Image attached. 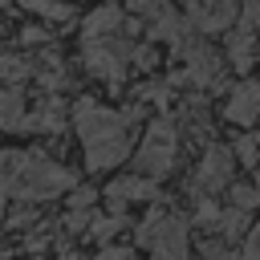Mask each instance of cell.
Listing matches in <instances>:
<instances>
[{
    "mask_svg": "<svg viewBox=\"0 0 260 260\" xmlns=\"http://www.w3.org/2000/svg\"><path fill=\"white\" fill-rule=\"evenodd\" d=\"M175 158H179V126H175L171 118L150 122L146 134H142V142H138V150H134V167H138V175H146V179H162V175L175 171Z\"/></svg>",
    "mask_w": 260,
    "mask_h": 260,
    "instance_id": "4",
    "label": "cell"
},
{
    "mask_svg": "<svg viewBox=\"0 0 260 260\" xmlns=\"http://www.w3.org/2000/svg\"><path fill=\"white\" fill-rule=\"evenodd\" d=\"M122 24H126V20H122V12H118L114 4L93 8V12L81 20V41H106V37H118Z\"/></svg>",
    "mask_w": 260,
    "mask_h": 260,
    "instance_id": "12",
    "label": "cell"
},
{
    "mask_svg": "<svg viewBox=\"0 0 260 260\" xmlns=\"http://www.w3.org/2000/svg\"><path fill=\"white\" fill-rule=\"evenodd\" d=\"M130 53L134 45H126L122 37H106V41H85L81 45V57H85V69L110 85H118L126 77V65H130Z\"/></svg>",
    "mask_w": 260,
    "mask_h": 260,
    "instance_id": "6",
    "label": "cell"
},
{
    "mask_svg": "<svg viewBox=\"0 0 260 260\" xmlns=\"http://www.w3.org/2000/svg\"><path fill=\"white\" fill-rule=\"evenodd\" d=\"M236 260H260V248L252 244V240H244V248H240V256Z\"/></svg>",
    "mask_w": 260,
    "mask_h": 260,
    "instance_id": "26",
    "label": "cell"
},
{
    "mask_svg": "<svg viewBox=\"0 0 260 260\" xmlns=\"http://www.w3.org/2000/svg\"><path fill=\"white\" fill-rule=\"evenodd\" d=\"M0 183H4L8 195L32 203V199H53V195L69 191L73 187V175L61 162L45 158V154H12L0 167Z\"/></svg>",
    "mask_w": 260,
    "mask_h": 260,
    "instance_id": "2",
    "label": "cell"
},
{
    "mask_svg": "<svg viewBox=\"0 0 260 260\" xmlns=\"http://www.w3.org/2000/svg\"><path fill=\"white\" fill-rule=\"evenodd\" d=\"M130 122H134V110L118 114V110H106L89 98H81L73 106V126H77L89 171H110L130 154V138H134Z\"/></svg>",
    "mask_w": 260,
    "mask_h": 260,
    "instance_id": "1",
    "label": "cell"
},
{
    "mask_svg": "<svg viewBox=\"0 0 260 260\" xmlns=\"http://www.w3.org/2000/svg\"><path fill=\"white\" fill-rule=\"evenodd\" d=\"M211 228L219 232V240H223V244H232V240H240V236H244V228H248V211L228 207V211H219V219H215Z\"/></svg>",
    "mask_w": 260,
    "mask_h": 260,
    "instance_id": "15",
    "label": "cell"
},
{
    "mask_svg": "<svg viewBox=\"0 0 260 260\" xmlns=\"http://www.w3.org/2000/svg\"><path fill=\"white\" fill-rule=\"evenodd\" d=\"M256 203H260V191H256V187H232V207L252 211Z\"/></svg>",
    "mask_w": 260,
    "mask_h": 260,
    "instance_id": "21",
    "label": "cell"
},
{
    "mask_svg": "<svg viewBox=\"0 0 260 260\" xmlns=\"http://www.w3.org/2000/svg\"><path fill=\"white\" fill-rule=\"evenodd\" d=\"M98 260H134V252L130 248H102Z\"/></svg>",
    "mask_w": 260,
    "mask_h": 260,
    "instance_id": "25",
    "label": "cell"
},
{
    "mask_svg": "<svg viewBox=\"0 0 260 260\" xmlns=\"http://www.w3.org/2000/svg\"><path fill=\"white\" fill-rule=\"evenodd\" d=\"M118 228H122V215H106V219H89V236L93 240H110V236H118Z\"/></svg>",
    "mask_w": 260,
    "mask_h": 260,
    "instance_id": "20",
    "label": "cell"
},
{
    "mask_svg": "<svg viewBox=\"0 0 260 260\" xmlns=\"http://www.w3.org/2000/svg\"><path fill=\"white\" fill-rule=\"evenodd\" d=\"M240 24H248V28H260V0H248V4H240Z\"/></svg>",
    "mask_w": 260,
    "mask_h": 260,
    "instance_id": "22",
    "label": "cell"
},
{
    "mask_svg": "<svg viewBox=\"0 0 260 260\" xmlns=\"http://www.w3.org/2000/svg\"><path fill=\"white\" fill-rule=\"evenodd\" d=\"M256 57H260V41H256V28H248V24H236V28L228 32V53H223V61H228L232 69L248 73V69L256 65Z\"/></svg>",
    "mask_w": 260,
    "mask_h": 260,
    "instance_id": "11",
    "label": "cell"
},
{
    "mask_svg": "<svg viewBox=\"0 0 260 260\" xmlns=\"http://www.w3.org/2000/svg\"><path fill=\"white\" fill-rule=\"evenodd\" d=\"M232 171H236V154L219 142H211L203 150V158L195 162V175H191V195L195 199H211L215 191L232 187Z\"/></svg>",
    "mask_w": 260,
    "mask_h": 260,
    "instance_id": "7",
    "label": "cell"
},
{
    "mask_svg": "<svg viewBox=\"0 0 260 260\" xmlns=\"http://www.w3.org/2000/svg\"><path fill=\"white\" fill-rule=\"evenodd\" d=\"M130 12H134V16H142V20H146V28H154V24H162L175 8H171L167 0H130Z\"/></svg>",
    "mask_w": 260,
    "mask_h": 260,
    "instance_id": "17",
    "label": "cell"
},
{
    "mask_svg": "<svg viewBox=\"0 0 260 260\" xmlns=\"http://www.w3.org/2000/svg\"><path fill=\"white\" fill-rule=\"evenodd\" d=\"M203 260H232V252H228L223 240H207L203 244Z\"/></svg>",
    "mask_w": 260,
    "mask_h": 260,
    "instance_id": "23",
    "label": "cell"
},
{
    "mask_svg": "<svg viewBox=\"0 0 260 260\" xmlns=\"http://www.w3.org/2000/svg\"><path fill=\"white\" fill-rule=\"evenodd\" d=\"M0 130H24V98L12 85H0Z\"/></svg>",
    "mask_w": 260,
    "mask_h": 260,
    "instance_id": "14",
    "label": "cell"
},
{
    "mask_svg": "<svg viewBox=\"0 0 260 260\" xmlns=\"http://www.w3.org/2000/svg\"><path fill=\"white\" fill-rule=\"evenodd\" d=\"M24 130H65V102L61 98H45L41 110L32 118H24Z\"/></svg>",
    "mask_w": 260,
    "mask_h": 260,
    "instance_id": "13",
    "label": "cell"
},
{
    "mask_svg": "<svg viewBox=\"0 0 260 260\" xmlns=\"http://www.w3.org/2000/svg\"><path fill=\"white\" fill-rule=\"evenodd\" d=\"M154 195H158V187H154V179H146V175H126V179H114V183L106 187L110 215H122L130 203H150Z\"/></svg>",
    "mask_w": 260,
    "mask_h": 260,
    "instance_id": "9",
    "label": "cell"
},
{
    "mask_svg": "<svg viewBox=\"0 0 260 260\" xmlns=\"http://www.w3.org/2000/svg\"><path fill=\"white\" fill-rule=\"evenodd\" d=\"M187 20L195 32H223L240 20V0H191Z\"/></svg>",
    "mask_w": 260,
    "mask_h": 260,
    "instance_id": "8",
    "label": "cell"
},
{
    "mask_svg": "<svg viewBox=\"0 0 260 260\" xmlns=\"http://www.w3.org/2000/svg\"><path fill=\"white\" fill-rule=\"evenodd\" d=\"M183 57V81H191L195 89H223V73H228V61L223 53H215L203 37H191L183 49H175Z\"/></svg>",
    "mask_w": 260,
    "mask_h": 260,
    "instance_id": "5",
    "label": "cell"
},
{
    "mask_svg": "<svg viewBox=\"0 0 260 260\" xmlns=\"http://www.w3.org/2000/svg\"><path fill=\"white\" fill-rule=\"evenodd\" d=\"M28 12H37V16H49V20H69L73 16V8L65 4V0H20Z\"/></svg>",
    "mask_w": 260,
    "mask_h": 260,
    "instance_id": "18",
    "label": "cell"
},
{
    "mask_svg": "<svg viewBox=\"0 0 260 260\" xmlns=\"http://www.w3.org/2000/svg\"><path fill=\"white\" fill-rule=\"evenodd\" d=\"M232 154H236L244 167H256V162H260V138H256V134H240L236 146H232Z\"/></svg>",
    "mask_w": 260,
    "mask_h": 260,
    "instance_id": "19",
    "label": "cell"
},
{
    "mask_svg": "<svg viewBox=\"0 0 260 260\" xmlns=\"http://www.w3.org/2000/svg\"><path fill=\"white\" fill-rule=\"evenodd\" d=\"M138 244L150 248V260H191V244H187V223L162 207H154L142 223H138Z\"/></svg>",
    "mask_w": 260,
    "mask_h": 260,
    "instance_id": "3",
    "label": "cell"
},
{
    "mask_svg": "<svg viewBox=\"0 0 260 260\" xmlns=\"http://www.w3.org/2000/svg\"><path fill=\"white\" fill-rule=\"evenodd\" d=\"M93 199H98V191H89V187H77V191H73V199H69V207H73V211H85Z\"/></svg>",
    "mask_w": 260,
    "mask_h": 260,
    "instance_id": "24",
    "label": "cell"
},
{
    "mask_svg": "<svg viewBox=\"0 0 260 260\" xmlns=\"http://www.w3.org/2000/svg\"><path fill=\"white\" fill-rule=\"evenodd\" d=\"M252 187H256V191H260V171H256V183H252Z\"/></svg>",
    "mask_w": 260,
    "mask_h": 260,
    "instance_id": "28",
    "label": "cell"
},
{
    "mask_svg": "<svg viewBox=\"0 0 260 260\" xmlns=\"http://www.w3.org/2000/svg\"><path fill=\"white\" fill-rule=\"evenodd\" d=\"M20 37H24V41H28V45H41V41H45V28H24V32H20Z\"/></svg>",
    "mask_w": 260,
    "mask_h": 260,
    "instance_id": "27",
    "label": "cell"
},
{
    "mask_svg": "<svg viewBox=\"0 0 260 260\" xmlns=\"http://www.w3.org/2000/svg\"><path fill=\"white\" fill-rule=\"evenodd\" d=\"M28 77H32V65H28L24 57L0 53V81H4V85H20V81H28Z\"/></svg>",
    "mask_w": 260,
    "mask_h": 260,
    "instance_id": "16",
    "label": "cell"
},
{
    "mask_svg": "<svg viewBox=\"0 0 260 260\" xmlns=\"http://www.w3.org/2000/svg\"><path fill=\"white\" fill-rule=\"evenodd\" d=\"M223 118L236 122V126H252L260 118V81L244 77L228 89V102H223Z\"/></svg>",
    "mask_w": 260,
    "mask_h": 260,
    "instance_id": "10",
    "label": "cell"
}]
</instances>
